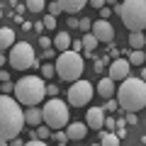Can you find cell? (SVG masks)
I'll return each mask as SVG.
<instances>
[{"instance_id":"obj_1","label":"cell","mask_w":146,"mask_h":146,"mask_svg":"<svg viewBox=\"0 0 146 146\" xmlns=\"http://www.w3.org/2000/svg\"><path fill=\"white\" fill-rule=\"evenodd\" d=\"M25 110L20 107L15 98L10 95H0V139L12 141L22 134L25 129Z\"/></svg>"},{"instance_id":"obj_2","label":"cell","mask_w":146,"mask_h":146,"mask_svg":"<svg viewBox=\"0 0 146 146\" xmlns=\"http://www.w3.org/2000/svg\"><path fill=\"white\" fill-rule=\"evenodd\" d=\"M117 102L124 112H139L146 107V80L141 78H124L117 88Z\"/></svg>"},{"instance_id":"obj_3","label":"cell","mask_w":146,"mask_h":146,"mask_svg":"<svg viewBox=\"0 0 146 146\" xmlns=\"http://www.w3.org/2000/svg\"><path fill=\"white\" fill-rule=\"evenodd\" d=\"M46 95V85L39 76H25L15 83V100L25 107H36Z\"/></svg>"},{"instance_id":"obj_4","label":"cell","mask_w":146,"mask_h":146,"mask_svg":"<svg viewBox=\"0 0 146 146\" xmlns=\"http://www.w3.org/2000/svg\"><path fill=\"white\" fill-rule=\"evenodd\" d=\"M115 12L122 17L127 29H131V32H144L146 29V0H124V3H117Z\"/></svg>"},{"instance_id":"obj_5","label":"cell","mask_w":146,"mask_h":146,"mask_svg":"<svg viewBox=\"0 0 146 146\" xmlns=\"http://www.w3.org/2000/svg\"><path fill=\"white\" fill-rule=\"evenodd\" d=\"M54 66H56V76L61 80L76 83V80H80V73H83V56L73 49H68V51H61L56 56Z\"/></svg>"},{"instance_id":"obj_6","label":"cell","mask_w":146,"mask_h":146,"mask_svg":"<svg viewBox=\"0 0 146 146\" xmlns=\"http://www.w3.org/2000/svg\"><path fill=\"white\" fill-rule=\"evenodd\" d=\"M44 112V124L51 127V129H63L68 127V102H63L61 98H51L46 100V105L42 107Z\"/></svg>"},{"instance_id":"obj_7","label":"cell","mask_w":146,"mask_h":146,"mask_svg":"<svg viewBox=\"0 0 146 146\" xmlns=\"http://www.w3.org/2000/svg\"><path fill=\"white\" fill-rule=\"evenodd\" d=\"M7 61H10V66L15 68V71H27V68L39 66V61H36V56H34V46H32L29 42H17L15 46L10 49Z\"/></svg>"},{"instance_id":"obj_8","label":"cell","mask_w":146,"mask_h":146,"mask_svg":"<svg viewBox=\"0 0 146 146\" xmlns=\"http://www.w3.org/2000/svg\"><path fill=\"white\" fill-rule=\"evenodd\" d=\"M95 95V85L90 83V80H76V83H71V88H68V105L71 107H85V105L93 100Z\"/></svg>"},{"instance_id":"obj_9","label":"cell","mask_w":146,"mask_h":146,"mask_svg":"<svg viewBox=\"0 0 146 146\" xmlns=\"http://www.w3.org/2000/svg\"><path fill=\"white\" fill-rule=\"evenodd\" d=\"M131 76V63H129V58H112V63H110V78L115 80H124V78H129Z\"/></svg>"},{"instance_id":"obj_10","label":"cell","mask_w":146,"mask_h":146,"mask_svg":"<svg viewBox=\"0 0 146 146\" xmlns=\"http://www.w3.org/2000/svg\"><path fill=\"white\" fill-rule=\"evenodd\" d=\"M93 32L95 36H98V42H102V44H112L115 42V27L110 25V20H98V22H93Z\"/></svg>"},{"instance_id":"obj_11","label":"cell","mask_w":146,"mask_h":146,"mask_svg":"<svg viewBox=\"0 0 146 146\" xmlns=\"http://www.w3.org/2000/svg\"><path fill=\"white\" fill-rule=\"evenodd\" d=\"M85 124L90 129H102L105 127V110L102 107H90L85 112Z\"/></svg>"},{"instance_id":"obj_12","label":"cell","mask_w":146,"mask_h":146,"mask_svg":"<svg viewBox=\"0 0 146 146\" xmlns=\"http://www.w3.org/2000/svg\"><path fill=\"white\" fill-rule=\"evenodd\" d=\"M95 93L100 95V98H105V100H110V98H115L117 95V88H115V80L110 78H100V83L95 85Z\"/></svg>"},{"instance_id":"obj_13","label":"cell","mask_w":146,"mask_h":146,"mask_svg":"<svg viewBox=\"0 0 146 146\" xmlns=\"http://www.w3.org/2000/svg\"><path fill=\"white\" fill-rule=\"evenodd\" d=\"M66 134H68L71 141H80V139H85V134H88V124H85V122H73V124L66 127Z\"/></svg>"},{"instance_id":"obj_14","label":"cell","mask_w":146,"mask_h":146,"mask_svg":"<svg viewBox=\"0 0 146 146\" xmlns=\"http://www.w3.org/2000/svg\"><path fill=\"white\" fill-rule=\"evenodd\" d=\"M56 3L61 5L63 12H68V15H76V12H80L88 5V0H56Z\"/></svg>"},{"instance_id":"obj_15","label":"cell","mask_w":146,"mask_h":146,"mask_svg":"<svg viewBox=\"0 0 146 146\" xmlns=\"http://www.w3.org/2000/svg\"><path fill=\"white\" fill-rule=\"evenodd\" d=\"M25 122L29 127H39V124H44V112L39 107H27L25 110Z\"/></svg>"},{"instance_id":"obj_16","label":"cell","mask_w":146,"mask_h":146,"mask_svg":"<svg viewBox=\"0 0 146 146\" xmlns=\"http://www.w3.org/2000/svg\"><path fill=\"white\" fill-rule=\"evenodd\" d=\"M15 29L12 27H0V51L3 49H12L15 46Z\"/></svg>"},{"instance_id":"obj_17","label":"cell","mask_w":146,"mask_h":146,"mask_svg":"<svg viewBox=\"0 0 146 146\" xmlns=\"http://www.w3.org/2000/svg\"><path fill=\"white\" fill-rule=\"evenodd\" d=\"M71 44H73V39H71V34H68V29L54 36V49H56L58 54H61V51H68V49H71Z\"/></svg>"},{"instance_id":"obj_18","label":"cell","mask_w":146,"mask_h":146,"mask_svg":"<svg viewBox=\"0 0 146 146\" xmlns=\"http://www.w3.org/2000/svg\"><path fill=\"white\" fill-rule=\"evenodd\" d=\"M80 42H83V54H88V56H95V49H98V36L93 34V32H88V34H83V39H80Z\"/></svg>"},{"instance_id":"obj_19","label":"cell","mask_w":146,"mask_h":146,"mask_svg":"<svg viewBox=\"0 0 146 146\" xmlns=\"http://www.w3.org/2000/svg\"><path fill=\"white\" fill-rule=\"evenodd\" d=\"M119 141L115 131H100V146H119Z\"/></svg>"},{"instance_id":"obj_20","label":"cell","mask_w":146,"mask_h":146,"mask_svg":"<svg viewBox=\"0 0 146 146\" xmlns=\"http://www.w3.org/2000/svg\"><path fill=\"white\" fill-rule=\"evenodd\" d=\"M127 54H129L127 58H129L131 66H144V63H146V54H144V49H131V51H127Z\"/></svg>"},{"instance_id":"obj_21","label":"cell","mask_w":146,"mask_h":146,"mask_svg":"<svg viewBox=\"0 0 146 146\" xmlns=\"http://www.w3.org/2000/svg\"><path fill=\"white\" fill-rule=\"evenodd\" d=\"M144 44H146V34L144 32H131L129 34V46L131 49H144Z\"/></svg>"},{"instance_id":"obj_22","label":"cell","mask_w":146,"mask_h":146,"mask_svg":"<svg viewBox=\"0 0 146 146\" xmlns=\"http://www.w3.org/2000/svg\"><path fill=\"white\" fill-rule=\"evenodd\" d=\"M25 7L36 15V12H42L44 7H46V0H25Z\"/></svg>"},{"instance_id":"obj_23","label":"cell","mask_w":146,"mask_h":146,"mask_svg":"<svg viewBox=\"0 0 146 146\" xmlns=\"http://www.w3.org/2000/svg\"><path fill=\"white\" fill-rule=\"evenodd\" d=\"M49 129H51V127H46V124H39V127H36V131H34V136H36V139H42V141H46L49 136L54 134V131H49Z\"/></svg>"},{"instance_id":"obj_24","label":"cell","mask_w":146,"mask_h":146,"mask_svg":"<svg viewBox=\"0 0 146 146\" xmlns=\"http://www.w3.org/2000/svg\"><path fill=\"white\" fill-rule=\"evenodd\" d=\"M39 73H42V78H51V76H56V66L54 63H44L39 68Z\"/></svg>"},{"instance_id":"obj_25","label":"cell","mask_w":146,"mask_h":146,"mask_svg":"<svg viewBox=\"0 0 146 146\" xmlns=\"http://www.w3.org/2000/svg\"><path fill=\"white\" fill-rule=\"evenodd\" d=\"M115 134L119 136V139H124V136H127V119H124V117H119V119H117V129H115Z\"/></svg>"},{"instance_id":"obj_26","label":"cell","mask_w":146,"mask_h":146,"mask_svg":"<svg viewBox=\"0 0 146 146\" xmlns=\"http://www.w3.org/2000/svg\"><path fill=\"white\" fill-rule=\"evenodd\" d=\"M44 27H46V29H56V17L54 15H44Z\"/></svg>"},{"instance_id":"obj_27","label":"cell","mask_w":146,"mask_h":146,"mask_svg":"<svg viewBox=\"0 0 146 146\" xmlns=\"http://www.w3.org/2000/svg\"><path fill=\"white\" fill-rule=\"evenodd\" d=\"M61 5H58V3H56V0H51V3H49V15H54V17H56V15H61Z\"/></svg>"},{"instance_id":"obj_28","label":"cell","mask_w":146,"mask_h":146,"mask_svg":"<svg viewBox=\"0 0 146 146\" xmlns=\"http://www.w3.org/2000/svg\"><path fill=\"white\" fill-rule=\"evenodd\" d=\"M117 107H119V102H117V98H110V100H107V105H105L102 110H105V112H115Z\"/></svg>"},{"instance_id":"obj_29","label":"cell","mask_w":146,"mask_h":146,"mask_svg":"<svg viewBox=\"0 0 146 146\" xmlns=\"http://www.w3.org/2000/svg\"><path fill=\"white\" fill-rule=\"evenodd\" d=\"M105 131H115L117 129V119H112V117H105Z\"/></svg>"},{"instance_id":"obj_30","label":"cell","mask_w":146,"mask_h":146,"mask_svg":"<svg viewBox=\"0 0 146 146\" xmlns=\"http://www.w3.org/2000/svg\"><path fill=\"white\" fill-rule=\"evenodd\" d=\"M78 29H80V32H85V34H88V32L93 29V22H90L88 17H83V20H80V25H78Z\"/></svg>"},{"instance_id":"obj_31","label":"cell","mask_w":146,"mask_h":146,"mask_svg":"<svg viewBox=\"0 0 146 146\" xmlns=\"http://www.w3.org/2000/svg\"><path fill=\"white\" fill-rule=\"evenodd\" d=\"M51 44H54V42H51V39H49L46 34H42V36H39V46H42L44 51H46V49H51Z\"/></svg>"},{"instance_id":"obj_32","label":"cell","mask_w":146,"mask_h":146,"mask_svg":"<svg viewBox=\"0 0 146 146\" xmlns=\"http://www.w3.org/2000/svg\"><path fill=\"white\" fill-rule=\"evenodd\" d=\"M0 93L7 95V93H15V83L12 80H7V83H3V88H0Z\"/></svg>"},{"instance_id":"obj_33","label":"cell","mask_w":146,"mask_h":146,"mask_svg":"<svg viewBox=\"0 0 146 146\" xmlns=\"http://www.w3.org/2000/svg\"><path fill=\"white\" fill-rule=\"evenodd\" d=\"M105 63H107V56H105V58H95V73H102L105 71Z\"/></svg>"},{"instance_id":"obj_34","label":"cell","mask_w":146,"mask_h":146,"mask_svg":"<svg viewBox=\"0 0 146 146\" xmlns=\"http://www.w3.org/2000/svg\"><path fill=\"white\" fill-rule=\"evenodd\" d=\"M51 136L58 141V144H66V141H68V134H66V131H54Z\"/></svg>"},{"instance_id":"obj_35","label":"cell","mask_w":146,"mask_h":146,"mask_svg":"<svg viewBox=\"0 0 146 146\" xmlns=\"http://www.w3.org/2000/svg\"><path fill=\"white\" fill-rule=\"evenodd\" d=\"M78 25H80V20H78V17L68 15V29H78Z\"/></svg>"},{"instance_id":"obj_36","label":"cell","mask_w":146,"mask_h":146,"mask_svg":"<svg viewBox=\"0 0 146 146\" xmlns=\"http://www.w3.org/2000/svg\"><path fill=\"white\" fill-rule=\"evenodd\" d=\"M46 93L51 95V98H56V95L61 93V90H58V85H54V83H49V85H46Z\"/></svg>"},{"instance_id":"obj_37","label":"cell","mask_w":146,"mask_h":146,"mask_svg":"<svg viewBox=\"0 0 146 146\" xmlns=\"http://www.w3.org/2000/svg\"><path fill=\"white\" fill-rule=\"evenodd\" d=\"M127 124H136V122H139V117H136V112H127Z\"/></svg>"},{"instance_id":"obj_38","label":"cell","mask_w":146,"mask_h":146,"mask_svg":"<svg viewBox=\"0 0 146 146\" xmlns=\"http://www.w3.org/2000/svg\"><path fill=\"white\" fill-rule=\"evenodd\" d=\"M25 146H49V144H46V141H42V139H29Z\"/></svg>"},{"instance_id":"obj_39","label":"cell","mask_w":146,"mask_h":146,"mask_svg":"<svg viewBox=\"0 0 146 146\" xmlns=\"http://www.w3.org/2000/svg\"><path fill=\"white\" fill-rule=\"evenodd\" d=\"M88 3H90V5H93V7H98V10H102V7L107 5L105 0H88Z\"/></svg>"},{"instance_id":"obj_40","label":"cell","mask_w":146,"mask_h":146,"mask_svg":"<svg viewBox=\"0 0 146 146\" xmlns=\"http://www.w3.org/2000/svg\"><path fill=\"white\" fill-rule=\"evenodd\" d=\"M32 29H34V32H44L46 27H44V22H36V25H32Z\"/></svg>"},{"instance_id":"obj_41","label":"cell","mask_w":146,"mask_h":146,"mask_svg":"<svg viewBox=\"0 0 146 146\" xmlns=\"http://www.w3.org/2000/svg\"><path fill=\"white\" fill-rule=\"evenodd\" d=\"M0 80H3V83H7V80H10V73H7V71H0Z\"/></svg>"},{"instance_id":"obj_42","label":"cell","mask_w":146,"mask_h":146,"mask_svg":"<svg viewBox=\"0 0 146 146\" xmlns=\"http://www.w3.org/2000/svg\"><path fill=\"white\" fill-rule=\"evenodd\" d=\"M100 15H102L100 20H107V17H110V7H102V10H100Z\"/></svg>"},{"instance_id":"obj_43","label":"cell","mask_w":146,"mask_h":146,"mask_svg":"<svg viewBox=\"0 0 146 146\" xmlns=\"http://www.w3.org/2000/svg\"><path fill=\"white\" fill-rule=\"evenodd\" d=\"M10 146H25V141H22L20 136H17V139H12V141H10Z\"/></svg>"},{"instance_id":"obj_44","label":"cell","mask_w":146,"mask_h":146,"mask_svg":"<svg viewBox=\"0 0 146 146\" xmlns=\"http://www.w3.org/2000/svg\"><path fill=\"white\" fill-rule=\"evenodd\" d=\"M110 56H112V58H119V51H117L115 46H110Z\"/></svg>"},{"instance_id":"obj_45","label":"cell","mask_w":146,"mask_h":146,"mask_svg":"<svg viewBox=\"0 0 146 146\" xmlns=\"http://www.w3.org/2000/svg\"><path fill=\"white\" fill-rule=\"evenodd\" d=\"M5 63H7V56H5L3 51H0V66H5Z\"/></svg>"},{"instance_id":"obj_46","label":"cell","mask_w":146,"mask_h":146,"mask_svg":"<svg viewBox=\"0 0 146 146\" xmlns=\"http://www.w3.org/2000/svg\"><path fill=\"white\" fill-rule=\"evenodd\" d=\"M139 78H141V80H146V66H144V68L139 71Z\"/></svg>"},{"instance_id":"obj_47","label":"cell","mask_w":146,"mask_h":146,"mask_svg":"<svg viewBox=\"0 0 146 146\" xmlns=\"http://www.w3.org/2000/svg\"><path fill=\"white\" fill-rule=\"evenodd\" d=\"M105 3H107V5H117V3H119V0H105Z\"/></svg>"},{"instance_id":"obj_48","label":"cell","mask_w":146,"mask_h":146,"mask_svg":"<svg viewBox=\"0 0 146 146\" xmlns=\"http://www.w3.org/2000/svg\"><path fill=\"white\" fill-rule=\"evenodd\" d=\"M0 146H10V141H3V139H0Z\"/></svg>"},{"instance_id":"obj_49","label":"cell","mask_w":146,"mask_h":146,"mask_svg":"<svg viewBox=\"0 0 146 146\" xmlns=\"http://www.w3.org/2000/svg\"><path fill=\"white\" fill-rule=\"evenodd\" d=\"M0 20H3V10H0Z\"/></svg>"},{"instance_id":"obj_50","label":"cell","mask_w":146,"mask_h":146,"mask_svg":"<svg viewBox=\"0 0 146 146\" xmlns=\"http://www.w3.org/2000/svg\"><path fill=\"white\" fill-rule=\"evenodd\" d=\"M93 146H100V144H93Z\"/></svg>"}]
</instances>
